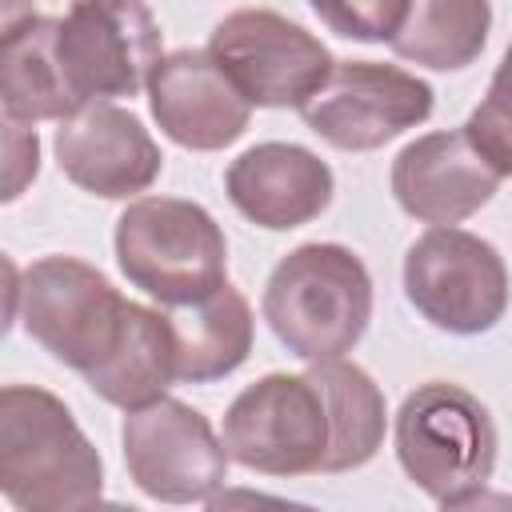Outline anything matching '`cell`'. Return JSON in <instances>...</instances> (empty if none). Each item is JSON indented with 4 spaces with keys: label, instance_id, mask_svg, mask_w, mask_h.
Returning <instances> with one entry per match:
<instances>
[{
    "label": "cell",
    "instance_id": "6",
    "mask_svg": "<svg viewBox=\"0 0 512 512\" xmlns=\"http://www.w3.org/2000/svg\"><path fill=\"white\" fill-rule=\"evenodd\" d=\"M220 440L236 464L264 476L324 472L332 440L328 400L312 372H272L228 404Z\"/></svg>",
    "mask_w": 512,
    "mask_h": 512
},
{
    "label": "cell",
    "instance_id": "9",
    "mask_svg": "<svg viewBox=\"0 0 512 512\" xmlns=\"http://www.w3.org/2000/svg\"><path fill=\"white\" fill-rule=\"evenodd\" d=\"M56 56L84 104L136 96L160 64V24L144 0H72L56 20Z\"/></svg>",
    "mask_w": 512,
    "mask_h": 512
},
{
    "label": "cell",
    "instance_id": "10",
    "mask_svg": "<svg viewBox=\"0 0 512 512\" xmlns=\"http://www.w3.org/2000/svg\"><path fill=\"white\" fill-rule=\"evenodd\" d=\"M124 464L132 484L164 504H200L212 500L228 480V448L204 420V412L184 400L160 396L144 408H132L120 428Z\"/></svg>",
    "mask_w": 512,
    "mask_h": 512
},
{
    "label": "cell",
    "instance_id": "5",
    "mask_svg": "<svg viewBox=\"0 0 512 512\" xmlns=\"http://www.w3.org/2000/svg\"><path fill=\"white\" fill-rule=\"evenodd\" d=\"M124 312L128 300L112 280L76 256H44L12 284V316L44 352L80 376L112 352Z\"/></svg>",
    "mask_w": 512,
    "mask_h": 512
},
{
    "label": "cell",
    "instance_id": "1",
    "mask_svg": "<svg viewBox=\"0 0 512 512\" xmlns=\"http://www.w3.org/2000/svg\"><path fill=\"white\" fill-rule=\"evenodd\" d=\"M0 492L24 512H76L104 496L100 452L44 388L0 392Z\"/></svg>",
    "mask_w": 512,
    "mask_h": 512
},
{
    "label": "cell",
    "instance_id": "15",
    "mask_svg": "<svg viewBox=\"0 0 512 512\" xmlns=\"http://www.w3.org/2000/svg\"><path fill=\"white\" fill-rule=\"evenodd\" d=\"M224 184L236 212L268 232L300 228L332 204V168L316 152L280 140L236 156Z\"/></svg>",
    "mask_w": 512,
    "mask_h": 512
},
{
    "label": "cell",
    "instance_id": "14",
    "mask_svg": "<svg viewBox=\"0 0 512 512\" xmlns=\"http://www.w3.org/2000/svg\"><path fill=\"white\" fill-rule=\"evenodd\" d=\"M500 188V172L476 152L468 132H428L392 160L396 204L424 224H460Z\"/></svg>",
    "mask_w": 512,
    "mask_h": 512
},
{
    "label": "cell",
    "instance_id": "3",
    "mask_svg": "<svg viewBox=\"0 0 512 512\" xmlns=\"http://www.w3.org/2000/svg\"><path fill=\"white\" fill-rule=\"evenodd\" d=\"M396 460L436 504H472L496 468V424L468 388L428 380L396 412Z\"/></svg>",
    "mask_w": 512,
    "mask_h": 512
},
{
    "label": "cell",
    "instance_id": "20",
    "mask_svg": "<svg viewBox=\"0 0 512 512\" xmlns=\"http://www.w3.org/2000/svg\"><path fill=\"white\" fill-rule=\"evenodd\" d=\"M492 28V4L488 0H408L404 24L388 40L400 60L452 72L468 68Z\"/></svg>",
    "mask_w": 512,
    "mask_h": 512
},
{
    "label": "cell",
    "instance_id": "13",
    "mask_svg": "<svg viewBox=\"0 0 512 512\" xmlns=\"http://www.w3.org/2000/svg\"><path fill=\"white\" fill-rule=\"evenodd\" d=\"M148 104L168 140L192 152H216L244 136L252 120L248 96L228 80L212 52L180 48L160 56L148 80Z\"/></svg>",
    "mask_w": 512,
    "mask_h": 512
},
{
    "label": "cell",
    "instance_id": "4",
    "mask_svg": "<svg viewBox=\"0 0 512 512\" xmlns=\"http://www.w3.org/2000/svg\"><path fill=\"white\" fill-rule=\"evenodd\" d=\"M116 264L144 296L184 308L224 284L228 244L208 208L180 196H140L116 220Z\"/></svg>",
    "mask_w": 512,
    "mask_h": 512
},
{
    "label": "cell",
    "instance_id": "23",
    "mask_svg": "<svg viewBox=\"0 0 512 512\" xmlns=\"http://www.w3.org/2000/svg\"><path fill=\"white\" fill-rule=\"evenodd\" d=\"M36 168H40L36 132H28L24 120H8V184H4V200H16L20 188L36 176Z\"/></svg>",
    "mask_w": 512,
    "mask_h": 512
},
{
    "label": "cell",
    "instance_id": "17",
    "mask_svg": "<svg viewBox=\"0 0 512 512\" xmlns=\"http://www.w3.org/2000/svg\"><path fill=\"white\" fill-rule=\"evenodd\" d=\"M84 380L100 400L124 412L160 400L176 380V340L168 316L128 300L112 352L92 372H84Z\"/></svg>",
    "mask_w": 512,
    "mask_h": 512
},
{
    "label": "cell",
    "instance_id": "7",
    "mask_svg": "<svg viewBox=\"0 0 512 512\" xmlns=\"http://www.w3.org/2000/svg\"><path fill=\"white\" fill-rule=\"evenodd\" d=\"M404 296L432 328L476 336L508 308V268L488 240L436 224L404 256Z\"/></svg>",
    "mask_w": 512,
    "mask_h": 512
},
{
    "label": "cell",
    "instance_id": "16",
    "mask_svg": "<svg viewBox=\"0 0 512 512\" xmlns=\"http://www.w3.org/2000/svg\"><path fill=\"white\" fill-rule=\"evenodd\" d=\"M0 104L8 120H64L84 100L72 92L56 56V20L20 16L0 36Z\"/></svg>",
    "mask_w": 512,
    "mask_h": 512
},
{
    "label": "cell",
    "instance_id": "8",
    "mask_svg": "<svg viewBox=\"0 0 512 512\" xmlns=\"http://www.w3.org/2000/svg\"><path fill=\"white\" fill-rule=\"evenodd\" d=\"M212 60L256 108H304L332 76V52L272 8L228 12L208 40Z\"/></svg>",
    "mask_w": 512,
    "mask_h": 512
},
{
    "label": "cell",
    "instance_id": "2",
    "mask_svg": "<svg viewBox=\"0 0 512 512\" xmlns=\"http://www.w3.org/2000/svg\"><path fill=\"white\" fill-rule=\"evenodd\" d=\"M264 320L292 356L336 360L372 320V276L344 244H300L264 284Z\"/></svg>",
    "mask_w": 512,
    "mask_h": 512
},
{
    "label": "cell",
    "instance_id": "18",
    "mask_svg": "<svg viewBox=\"0 0 512 512\" xmlns=\"http://www.w3.org/2000/svg\"><path fill=\"white\" fill-rule=\"evenodd\" d=\"M176 340V380L208 384L236 372L252 352V308L224 280L212 296L168 312Z\"/></svg>",
    "mask_w": 512,
    "mask_h": 512
},
{
    "label": "cell",
    "instance_id": "19",
    "mask_svg": "<svg viewBox=\"0 0 512 512\" xmlns=\"http://www.w3.org/2000/svg\"><path fill=\"white\" fill-rule=\"evenodd\" d=\"M312 380L320 384L328 400V420H332V440H328V460L324 472H352L364 468L380 444H384V392L380 384L348 360H320L308 368Z\"/></svg>",
    "mask_w": 512,
    "mask_h": 512
},
{
    "label": "cell",
    "instance_id": "11",
    "mask_svg": "<svg viewBox=\"0 0 512 512\" xmlns=\"http://www.w3.org/2000/svg\"><path fill=\"white\" fill-rule=\"evenodd\" d=\"M432 112V88L376 60H340L324 88L300 108L304 124L344 152H372L400 132L416 128Z\"/></svg>",
    "mask_w": 512,
    "mask_h": 512
},
{
    "label": "cell",
    "instance_id": "22",
    "mask_svg": "<svg viewBox=\"0 0 512 512\" xmlns=\"http://www.w3.org/2000/svg\"><path fill=\"white\" fill-rule=\"evenodd\" d=\"M308 4L336 36L364 44L392 40L408 12V0H308Z\"/></svg>",
    "mask_w": 512,
    "mask_h": 512
},
{
    "label": "cell",
    "instance_id": "12",
    "mask_svg": "<svg viewBox=\"0 0 512 512\" xmlns=\"http://www.w3.org/2000/svg\"><path fill=\"white\" fill-rule=\"evenodd\" d=\"M56 164L60 172L104 200H128L160 176V148L148 128L120 104L88 100L56 128Z\"/></svg>",
    "mask_w": 512,
    "mask_h": 512
},
{
    "label": "cell",
    "instance_id": "21",
    "mask_svg": "<svg viewBox=\"0 0 512 512\" xmlns=\"http://www.w3.org/2000/svg\"><path fill=\"white\" fill-rule=\"evenodd\" d=\"M464 132L500 176H512V44H508L484 100L472 108Z\"/></svg>",
    "mask_w": 512,
    "mask_h": 512
}]
</instances>
